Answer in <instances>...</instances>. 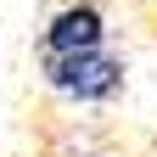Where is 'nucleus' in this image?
<instances>
[{
	"mask_svg": "<svg viewBox=\"0 0 157 157\" xmlns=\"http://www.w3.org/2000/svg\"><path fill=\"white\" fill-rule=\"evenodd\" d=\"M107 45V6L101 0H67L51 11L45 34H39V56H73Z\"/></svg>",
	"mask_w": 157,
	"mask_h": 157,
	"instance_id": "nucleus-2",
	"label": "nucleus"
},
{
	"mask_svg": "<svg viewBox=\"0 0 157 157\" xmlns=\"http://www.w3.org/2000/svg\"><path fill=\"white\" fill-rule=\"evenodd\" d=\"M39 78L67 107H112L129 90V62L107 45L73 51V56H39Z\"/></svg>",
	"mask_w": 157,
	"mask_h": 157,
	"instance_id": "nucleus-1",
	"label": "nucleus"
}]
</instances>
